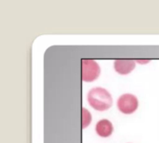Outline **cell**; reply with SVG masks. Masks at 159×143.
Here are the masks:
<instances>
[{
	"instance_id": "obj_4",
	"label": "cell",
	"mask_w": 159,
	"mask_h": 143,
	"mask_svg": "<svg viewBox=\"0 0 159 143\" xmlns=\"http://www.w3.org/2000/svg\"><path fill=\"white\" fill-rule=\"evenodd\" d=\"M115 70L117 74L126 75L130 74L136 67V62L132 60H116L114 62Z\"/></svg>"
},
{
	"instance_id": "obj_6",
	"label": "cell",
	"mask_w": 159,
	"mask_h": 143,
	"mask_svg": "<svg viewBox=\"0 0 159 143\" xmlns=\"http://www.w3.org/2000/svg\"><path fill=\"white\" fill-rule=\"evenodd\" d=\"M91 121H92L91 114L86 108H82V127L83 128L88 127L90 125Z\"/></svg>"
},
{
	"instance_id": "obj_1",
	"label": "cell",
	"mask_w": 159,
	"mask_h": 143,
	"mask_svg": "<svg viewBox=\"0 0 159 143\" xmlns=\"http://www.w3.org/2000/svg\"><path fill=\"white\" fill-rule=\"evenodd\" d=\"M88 101L96 111L103 112L110 109L113 105V98L110 92L101 87H93L88 93Z\"/></svg>"
},
{
	"instance_id": "obj_3",
	"label": "cell",
	"mask_w": 159,
	"mask_h": 143,
	"mask_svg": "<svg viewBox=\"0 0 159 143\" xmlns=\"http://www.w3.org/2000/svg\"><path fill=\"white\" fill-rule=\"evenodd\" d=\"M101 74V68L97 61L93 60H82V80L84 82H93Z\"/></svg>"
},
{
	"instance_id": "obj_2",
	"label": "cell",
	"mask_w": 159,
	"mask_h": 143,
	"mask_svg": "<svg viewBox=\"0 0 159 143\" xmlns=\"http://www.w3.org/2000/svg\"><path fill=\"white\" fill-rule=\"evenodd\" d=\"M118 110L124 114H131L136 112L139 107V101L133 94H123L116 102Z\"/></svg>"
},
{
	"instance_id": "obj_5",
	"label": "cell",
	"mask_w": 159,
	"mask_h": 143,
	"mask_svg": "<svg viewBox=\"0 0 159 143\" xmlns=\"http://www.w3.org/2000/svg\"><path fill=\"white\" fill-rule=\"evenodd\" d=\"M95 131L100 137L108 138L114 132V126L108 119H102L96 124Z\"/></svg>"
}]
</instances>
